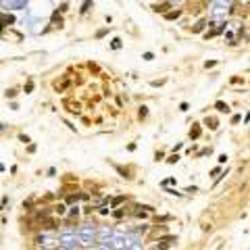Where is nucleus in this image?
<instances>
[{"instance_id": "obj_1", "label": "nucleus", "mask_w": 250, "mask_h": 250, "mask_svg": "<svg viewBox=\"0 0 250 250\" xmlns=\"http://www.w3.org/2000/svg\"><path fill=\"white\" fill-rule=\"evenodd\" d=\"M96 240H98V231H96L94 225H82V227L77 229V242H79V244L90 246V244L96 242Z\"/></svg>"}, {"instance_id": "obj_2", "label": "nucleus", "mask_w": 250, "mask_h": 250, "mask_svg": "<svg viewBox=\"0 0 250 250\" xmlns=\"http://www.w3.org/2000/svg\"><path fill=\"white\" fill-rule=\"evenodd\" d=\"M77 246V236L73 231H65L58 236V248H65V250H73Z\"/></svg>"}, {"instance_id": "obj_3", "label": "nucleus", "mask_w": 250, "mask_h": 250, "mask_svg": "<svg viewBox=\"0 0 250 250\" xmlns=\"http://www.w3.org/2000/svg\"><path fill=\"white\" fill-rule=\"evenodd\" d=\"M200 133H202V127H200L198 123H194V125H192V129H190V140H198Z\"/></svg>"}, {"instance_id": "obj_4", "label": "nucleus", "mask_w": 250, "mask_h": 250, "mask_svg": "<svg viewBox=\"0 0 250 250\" xmlns=\"http://www.w3.org/2000/svg\"><path fill=\"white\" fill-rule=\"evenodd\" d=\"M179 17H181V8L167 10V13H165V19H167V21H175V19H179Z\"/></svg>"}, {"instance_id": "obj_5", "label": "nucleus", "mask_w": 250, "mask_h": 250, "mask_svg": "<svg viewBox=\"0 0 250 250\" xmlns=\"http://www.w3.org/2000/svg\"><path fill=\"white\" fill-rule=\"evenodd\" d=\"M169 8H171V2H163V4H154V6H152L154 13H163V15H165Z\"/></svg>"}, {"instance_id": "obj_6", "label": "nucleus", "mask_w": 250, "mask_h": 250, "mask_svg": "<svg viewBox=\"0 0 250 250\" xmlns=\"http://www.w3.org/2000/svg\"><path fill=\"white\" fill-rule=\"evenodd\" d=\"M52 213H56L58 217H63V215H67V207H65L63 202H56V204L52 207Z\"/></svg>"}, {"instance_id": "obj_7", "label": "nucleus", "mask_w": 250, "mask_h": 250, "mask_svg": "<svg viewBox=\"0 0 250 250\" xmlns=\"http://www.w3.org/2000/svg\"><path fill=\"white\" fill-rule=\"evenodd\" d=\"M215 109H217L219 113H229V104H227V102H223V100L215 102Z\"/></svg>"}, {"instance_id": "obj_8", "label": "nucleus", "mask_w": 250, "mask_h": 250, "mask_svg": "<svg viewBox=\"0 0 250 250\" xmlns=\"http://www.w3.org/2000/svg\"><path fill=\"white\" fill-rule=\"evenodd\" d=\"M125 202V196H115L113 200H111V208H117V207H121Z\"/></svg>"}, {"instance_id": "obj_9", "label": "nucleus", "mask_w": 250, "mask_h": 250, "mask_svg": "<svg viewBox=\"0 0 250 250\" xmlns=\"http://www.w3.org/2000/svg\"><path fill=\"white\" fill-rule=\"evenodd\" d=\"M67 106H71V109H69V113H75V115H79V113H82L79 102H67Z\"/></svg>"}, {"instance_id": "obj_10", "label": "nucleus", "mask_w": 250, "mask_h": 250, "mask_svg": "<svg viewBox=\"0 0 250 250\" xmlns=\"http://www.w3.org/2000/svg\"><path fill=\"white\" fill-rule=\"evenodd\" d=\"M207 23H208V21H198V23H196V25L192 27V31H194V34H200V31H202V29L207 27Z\"/></svg>"}, {"instance_id": "obj_11", "label": "nucleus", "mask_w": 250, "mask_h": 250, "mask_svg": "<svg viewBox=\"0 0 250 250\" xmlns=\"http://www.w3.org/2000/svg\"><path fill=\"white\" fill-rule=\"evenodd\" d=\"M207 125H208V129H217V127H219L217 117H207Z\"/></svg>"}, {"instance_id": "obj_12", "label": "nucleus", "mask_w": 250, "mask_h": 250, "mask_svg": "<svg viewBox=\"0 0 250 250\" xmlns=\"http://www.w3.org/2000/svg\"><path fill=\"white\" fill-rule=\"evenodd\" d=\"M115 169H117V173H119V175H121V177H125V179H129V177H131V175H129V171H127V169H125V167L117 165V167H115Z\"/></svg>"}, {"instance_id": "obj_13", "label": "nucleus", "mask_w": 250, "mask_h": 250, "mask_svg": "<svg viewBox=\"0 0 250 250\" xmlns=\"http://www.w3.org/2000/svg\"><path fill=\"white\" fill-rule=\"evenodd\" d=\"M2 4H4V6H8V8H13V6H21V2H19V0H2Z\"/></svg>"}, {"instance_id": "obj_14", "label": "nucleus", "mask_w": 250, "mask_h": 250, "mask_svg": "<svg viewBox=\"0 0 250 250\" xmlns=\"http://www.w3.org/2000/svg\"><path fill=\"white\" fill-rule=\"evenodd\" d=\"M138 117H140V119H146V117H148V106H140Z\"/></svg>"}, {"instance_id": "obj_15", "label": "nucleus", "mask_w": 250, "mask_h": 250, "mask_svg": "<svg viewBox=\"0 0 250 250\" xmlns=\"http://www.w3.org/2000/svg\"><path fill=\"white\" fill-rule=\"evenodd\" d=\"M90 8H92V0H85V2L82 4V8H79V10H82V13H88Z\"/></svg>"}, {"instance_id": "obj_16", "label": "nucleus", "mask_w": 250, "mask_h": 250, "mask_svg": "<svg viewBox=\"0 0 250 250\" xmlns=\"http://www.w3.org/2000/svg\"><path fill=\"white\" fill-rule=\"evenodd\" d=\"M67 88H71V82H63L61 85L56 83V92H63V90H67Z\"/></svg>"}, {"instance_id": "obj_17", "label": "nucleus", "mask_w": 250, "mask_h": 250, "mask_svg": "<svg viewBox=\"0 0 250 250\" xmlns=\"http://www.w3.org/2000/svg\"><path fill=\"white\" fill-rule=\"evenodd\" d=\"M177 161H179V154H177V152H173V154L167 159V163H171V165H173V163H177Z\"/></svg>"}, {"instance_id": "obj_18", "label": "nucleus", "mask_w": 250, "mask_h": 250, "mask_svg": "<svg viewBox=\"0 0 250 250\" xmlns=\"http://www.w3.org/2000/svg\"><path fill=\"white\" fill-rule=\"evenodd\" d=\"M69 215H71V217H77V215H79V207H77V204L71 207V208H69Z\"/></svg>"}, {"instance_id": "obj_19", "label": "nucleus", "mask_w": 250, "mask_h": 250, "mask_svg": "<svg viewBox=\"0 0 250 250\" xmlns=\"http://www.w3.org/2000/svg\"><path fill=\"white\" fill-rule=\"evenodd\" d=\"M4 96H6V98H15V96H17V90H6Z\"/></svg>"}, {"instance_id": "obj_20", "label": "nucleus", "mask_w": 250, "mask_h": 250, "mask_svg": "<svg viewBox=\"0 0 250 250\" xmlns=\"http://www.w3.org/2000/svg\"><path fill=\"white\" fill-rule=\"evenodd\" d=\"M31 90H34V82H31V79H29V82L25 83V94H29V92H31Z\"/></svg>"}, {"instance_id": "obj_21", "label": "nucleus", "mask_w": 250, "mask_h": 250, "mask_svg": "<svg viewBox=\"0 0 250 250\" xmlns=\"http://www.w3.org/2000/svg\"><path fill=\"white\" fill-rule=\"evenodd\" d=\"M111 46H113V48H115V50H119V48H121V40H119V38H115V40H113V44H111Z\"/></svg>"}, {"instance_id": "obj_22", "label": "nucleus", "mask_w": 250, "mask_h": 250, "mask_svg": "<svg viewBox=\"0 0 250 250\" xmlns=\"http://www.w3.org/2000/svg\"><path fill=\"white\" fill-rule=\"evenodd\" d=\"M113 215H115L117 219H121V217H123V215H125V210H123V208H117V210H115Z\"/></svg>"}, {"instance_id": "obj_23", "label": "nucleus", "mask_w": 250, "mask_h": 250, "mask_svg": "<svg viewBox=\"0 0 250 250\" xmlns=\"http://www.w3.org/2000/svg\"><path fill=\"white\" fill-rule=\"evenodd\" d=\"M240 121H242V117H240V115H234V117H231V125H238Z\"/></svg>"}, {"instance_id": "obj_24", "label": "nucleus", "mask_w": 250, "mask_h": 250, "mask_svg": "<svg viewBox=\"0 0 250 250\" xmlns=\"http://www.w3.org/2000/svg\"><path fill=\"white\" fill-rule=\"evenodd\" d=\"M142 58H144V61H152V58H154V54H152V52H144V56H142Z\"/></svg>"}, {"instance_id": "obj_25", "label": "nucleus", "mask_w": 250, "mask_h": 250, "mask_svg": "<svg viewBox=\"0 0 250 250\" xmlns=\"http://www.w3.org/2000/svg\"><path fill=\"white\" fill-rule=\"evenodd\" d=\"M163 83H165V79H159V82L154 79V82L150 83V85H152V88H159V85H163Z\"/></svg>"}, {"instance_id": "obj_26", "label": "nucleus", "mask_w": 250, "mask_h": 250, "mask_svg": "<svg viewBox=\"0 0 250 250\" xmlns=\"http://www.w3.org/2000/svg\"><path fill=\"white\" fill-rule=\"evenodd\" d=\"M188 109H190V104H188V102H181V104H179V111H183V113H186Z\"/></svg>"}, {"instance_id": "obj_27", "label": "nucleus", "mask_w": 250, "mask_h": 250, "mask_svg": "<svg viewBox=\"0 0 250 250\" xmlns=\"http://www.w3.org/2000/svg\"><path fill=\"white\" fill-rule=\"evenodd\" d=\"M163 159H165V152H156L154 154V161H163Z\"/></svg>"}, {"instance_id": "obj_28", "label": "nucleus", "mask_w": 250, "mask_h": 250, "mask_svg": "<svg viewBox=\"0 0 250 250\" xmlns=\"http://www.w3.org/2000/svg\"><path fill=\"white\" fill-rule=\"evenodd\" d=\"M215 65H217V61H207V63H204V67H207V69H210V67H215Z\"/></svg>"}, {"instance_id": "obj_29", "label": "nucleus", "mask_w": 250, "mask_h": 250, "mask_svg": "<svg viewBox=\"0 0 250 250\" xmlns=\"http://www.w3.org/2000/svg\"><path fill=\"white\" fill-rule=\"evenodd\" d=\"M6 202H8V198L4 196V198H2V202H0V210H4V207H6Z\"/></svg>"}, {"instance_id": "obj_30", "label": "nucleus", "mask_w": 250, "mask_h": 250, "mask_svg": "<svg viewBox=\"0 0 250 250\" xmlns=\"http://www.w3.org/2000/svg\"><path fill=\"white\" fill-rule=\"evenodd\" d=\"M19 140H21L23 144H29V138H27V135H19Z\"/></svg>"}, {"instance_id": "obj_31", "label": "nucleus", "mask_w": 250, "mask_h": 250, "mask_svg": "<svg viewBox=\"0 0 250 250\" xmlns=\"http://www.w3.org/2000/svg\"><path fill=\"white\" fill-rule=\"evenodd\" d=\"M106 31H109V29H100V31H98V34H96V38H102V36H104V34H106Z\"/></svg>"}, {"instance_id": "obj_32", "label": "nucleus", "mask_w": 250, "mask_h": 250, "mask_svg": "<svg viewBox=\"0 0 250 250\" xmlns=\"http://www.w3.org/2000/svg\"><path fill=\"white\" fill-rule=\"evenodd\" d=\"M219 163H227V154H221L219 156Z\"/></svg>"}, {"instance_id": "obj_33", "label": "nucleus", "mask_w": 250, "mask_h": 250, "mask_svg": "<svg viewBox=\"0 0 250 250\" xmlns=\"http://www.w3.org/2000/svg\"><path fill=\"white\" fill-rule=\"evenodd\" d=\"M2 27H4V19L0 17V31H2Z\"/></svg>"}, {"instance_id": "obj_34", "label": "nucleus", "mask_w": 250, "mask_h": 250, "mask_svg": "<svg viewBox=\"0 0 250 250\" xmlns=\"http://www.w3.org/2000/svg\"><path fill=\"white\" fill-rule=\"evenodd\" d=\"M0 171H4V167H2V165H0Z\"/></svg>"}]
</instances>
